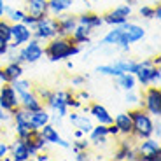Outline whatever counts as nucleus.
Instances as JSON below:
<instances>
[{"label":"nucleus","instance_id":"1","mask_svg":"<svg viewBox=\"0 0 161 161\" xmlns=\"http://www.w3.org/2000/svg\"><path fill=\"white\" fill-rule=\"evenodd\" d=\"M80 53V46H77L70 37L56 35L54 39L47 40L44 46V56L51 61H65L74 58Z\"/></svg>","mask_w":161,"mask_h":161},{"label":"nucleus","instance_id":"2","mask_svg":"<svg viewBox=\"0 0 161 161\" xmlns=\"http://www.w3.org/2000/svg\"><path fill=\"white\" fill-rule=\"evenodd\" d=\"M130 116H131V123H133V137L137 140H142V138L153 137L154 131V121L153 116L149 112H145L142 107H135V109L128 110Z\"/></svg>","mask_w":161,"mask_h":161},{"label":"nucleus","instance_id":"3","mask_svg":"<svg viewBox=\"0 0 161 161\" xmlns=\"http://www.w3.org/2000/svg\"><path fill=\"white\" fill-rule=\"evenodd\" d=\"M119 30H121V35H119V42H117L116 47H119L123 53H130V46L145 37V30L142 26H138L137 23L126 21V23L119 25Z\"/></svg>","mask_w":161,"mask_h":161},{"label":"nucleus","instance_id":"4","mask_svg":"<svg viewBox=\"0 0 161 161\" xmlns=\"http://www.w3.org/2000/svg\"><path fill=\"white\" fill-rule=\"evenodd\" d=\"M135 79H137V84H140L142 88L159 86L161 84V69L154 67L153 60H142L140 65H138V70L135 72Z\"/></svg>","mask_w":161,"mask_h":161},{"label":"nucleus","instance_id":"5","mask_svg":"<svg viewBox=\"0 0 161 161\" xmlns=\"http://www.w3.org/2000/svg\"><path fill=\"white\" fill-rule=\"evenodd\" d=\"M56 35H58V19L54 16L46 14L44 18H40L32 26V37L40 40V42H47V40L54 39Z\"/></svg>","mask_w":161,"mask_h":161},{"label":"nucleus","instance_id":"6","mask_svg":"<svg viewBox=\"0 0 161 161\" xmlns=\"http://www.w3.org/2000/svg\"><path fill=\"white\" fill-rule=\"evenodd\" d=\"M138 107L149 112L153 117H159L161 116V89L159 86H147L144 88V93L140 97Z\"/></svg>","mask_w":161,"mask_h":161},{"label":"nucleus","instance_id":"7","mask_svg":"<svg viewBox=\"0 0 161 161\" xmlns=\"http://www.w3.org/2000/svg\"><path fill=\"white\" fill-rule=\"evenodd\" d=\"M16 58L14 60L19 61V63H37V61L40 60V58L44 56V46H42V42L37 39H30L26 44H23L21 47L16 49Z\"/></svg>","mask_w":161,"mask_h":161},{"label":"nucleus","instance_id":"8","mask_svg":"<svg viewBox=\"0 0 161 161\" xmlns=\"http://www.w3.org/2000/svg\"><path fill=\"white\" fill-rule=\"evenodd\" d=\"M11 121H12V128L16 131V137L19 138H26L32 131V125H30V110L23 109V107H18L11 112Z\"/></svg>","mask_w":161,"mask_h":161},{"label":"nucleus","instance_id":"9","mask_svg":"<svg viewBox=\"0 0 161 161\" xmlns=\"http://www.w3.org/2000/svg\"><path fill=\"white\" fill-rule=\"evenodd\" d=\"M135 142L137 138L133 135L121 138V142L117 144V149L114 151V159L116 161H135L138 159V154L135 151Z\"/></svg>","mask_w":161,"mask_h":161},{"label":"nucleus","instance_id":"10","mask_svg":"<svg viewBox=\"0 0 161 161\" xmlns=\"http://www.w3.org/2000/svg\"><path fill=\"white\" fill-rule=\"evenodd\" d=\"M32 39V28L26 26L25 23H12L11 26V42H9V49H14L16 51L18 47H21L23 44H26L28 40Z\"/></svg>","mask_w":161,"mask_h":161},{"label":"nucleus","instance_id":"11","mask_svg":"<svg viewBox=\"0 0 161 161\" xmlns=\"http://www.w3.org/2000/svg\"><path fill=\"white\" fill-rule=\"evenodd\" d=\"M131 16V7L126 4L123 5H117V7L107 11L105 14H102L103 18V25H110V26H119V25L126 23Z\"/></svg>","mask_w":161,"mask_h":161},{"label":"nucleus","instance_id":"12","mask_svg":"<svg viewBox=\"0 0 161 161\" xmlns=\"http://www.w3.org/2000/svg\"><path fill=\"white\" fill-rule=\"evenodd\" d=\"M0 107L4 110H7L9 114L14 109L19 107V98H18L16 89L12 88L11 82H4L0 84Z\"/></svg>","mask_w":161,"mask_h":161},{"label":"nucleus","instance_id":"13","mask_svg":"<svg viewBox=\"0 0 161 161\" xmlns=\"http://www.w3.org/2000/svg\"><path fill=\"white\" fill-rule=\"evenodd\" d=\"M44 107H47L51 112L58 114V116L65 117L67 114H69V107H67V103H65V89H58V91H53L51 97L46 100Z\"/></svg>","mask_w":161,"mask_h":161},{"label":"nucleus","instance_id":"14","mask_svg":"<svg viewBox=\"0 0 161 161\" xmlns=\"http://www.w3.org/2000/svg\"><path fill=\"white\" fill-rule=\"evenodd\" d=\"M39 131H40V135L44 137V140L47 142V144H54V145L63 147V149H70V142L65 140L60 133H58V130H56V126H54V125L47 123V125H44Z\"/></svg>","mask_w":161,"mask_h":161},{"label":"nucleus","instance_id":"15","mask_svg":"<svg viewBox=\"0 0 161 161\" xmlns=\"http://www.w3.org/2000/svg\"><path fill=\"white\" fill-rule=\"evenodd\" d=\"M69 121L74 125V128H77V130H80V131L84 133V135H88L89 131H91V128H93V119H91V116H88L86 112H77V110H69Z\"/></svg>","mask_w":161,"mask_h":161},{"label":"nucleus","instance_id":"16","mask_svg":"<svg viewBox=\"0 0 161 161\" xmlns=\"http://www.w3.org/2000/svg\"><path fill=\"white\" fill-rule=\"evenodd\" d=\"M18 98H19V105L23 107V109L30 110V112H35V110L42 109L44 107V103L39 100V97L35 95V91L32 89H28V91H21L18 93Z\"/></svg>","mask_w":161,"mask_h":161},{"label":"nucleus","instance_id":"17","mask_svg":"<svg viewBox=\"0 0 161 161\" xmlns=\"http://www.w3.org/2000/svg\"><path fill=\"white\" fill-rule=\"evenodd\" d=\"M88 114L91 116L93 121H97L100 125H110L114 121L112 114L105 109L102 103H97V102H93L91 105H88Z\"/></svg>","mask_w":161,"mask_h":161},{"label":"nucleus","instance_id":"18","mask_svg":"<svg viewBox=\"0 0 161 161\" xmlns=\"http://www.w3.org/2000/svg\"><path fill=\"white\" fill-rule=\"evenodd\" d=\"M56 19H58V35L70 37V33H72L74 28L77 26V16L75 14L63 12V14L56 16Z\"/></svg>","mask_w":161,"mask_h":161},{"label":"nucleus","instance_id":"19","mask_svg":"<svg viewBox=\"0 0 161 161\" xmlns=\"http://www.w3.org/2000/svg\"><path fill=\"white\" fill-rule=\"evenodd\" d=\"M9 154H11L12 161H28L32 158L26 145H25V140L19 137H16L12 140V144H9Z\"/></svg>","mask_w":161,"mask_h":161},{"label":"nucleus","instance_id":"20","mask_svg":"<svg viewBox=\"0 0 161 161\" xmlns=\"http://www.w3.org/2000/svg\"><path fill=\"white\" fill-rule=\"evenodd\" d=\"M135 151H137L138 156H144V154H159L161 153V145L158 138L147 137L138 140V144L135 145Z\"/></svg>","mask_w":161,"mask_h":161},{"label":"nucleus","instance_id":"21","mask_svg":"<svg viewBox=\"0 0 161 161\" xmlns=\"http://www.w3.org/2000/svg\"><path fill=\"white\" fill-rule=\"evenodd\" d=\"M77 23L79 25H84V26H88L89 30H95L97 28H102L103 26V18H102V14H98V12H82V14H77Z\"/></svg>","mask_w":161,"mask_h":161},{"label":"nucleus","instance_id":"22","mask_svg":"<svg viewBox=\"0 0 161 161\" xmlns=\"http://www.w3.org/2000/svg\"><path fill=\"white\" fill-rule=\"evenodd\" d=\"M88 140L91 142L93 145H97V147H100V145H107V140H109V133H107V125H100V123H97V125H93L91 131L88 133Z\"/></svg>","mask_w":161,"mask_h":161},{"label":"nucleus","instance_id":"23","mask_svg":"<svg viewBox=\"0 0 161 161\" xmlns=\"http://www.w3.org/2000/svg\"><path fill=\"white\" fill-rule=\"evenodd\" d=\"M25 12L35 18H44L47 14V0H25Z\"/></svg>","mask_w":161,"mask_h":161},{"label":"nucleus","instance_id":"24","mask_svg":"<svg viewBox=\"0 0 161 161\" xmlns=\"http://www.w3.org/2000/svg\"><path fill=\"white\" fill-rule=\"evenodd\" d=\"M112 123L117 126L119 135H123V137H128V135L133 133V123H131L130 112H121V114H117V116H114Z\"/></svg>","mask_w":161,"mask_h":161},{"label":"nucleus","instance_id":"25","mask_svg":"<svg viewBox=\"0 0 161 161\" xmlns=\"http://www.w3.org/2000/svg\"><path fill=\"white\" fill-rule=\"evenodd\" d=\"M74 7V0H47V14L49 16H60L63 12H69Z\"/></svg>","mask_w":161,"mask_h":161},{"label":"nucleus","instance_id":"26","mask_svg":"<svg viewBox=\"0 0 161 161\" xmlns=\"http://www.w3.org/2000/svg\"><path fill=\"white\" fill-rule=\"evenodd\" d=\"M91 33H93V30H89L84 25L77 23L74 32L70 33V39H72L77 46H88V44H91Z\"/></svg>","mask_w":161,"mask_h":161},{"label":"nucleus","instance_id":"27","mask_svg":"<svg viewBox=\"0 0 161 161\" xmlns=\"http://www.w3.org/2000/svg\"><path fill=\"white\" fill-rule=\"evenodd\" d=\"M2 72H4V75H5V82H12V80L23 77V74H25L23 63L12 60V61H9L5 67H2Z\"/></svg>","mask_w":161,"mask_h":161},{"label":"nucleus","instance_id":"28","mask_svg":"<svg viewBox=\"0 0 161 161\" xmlns=\"http://www.w3.org/2000/svg\"><path fill=\"white\" fill-rule=\"evenodd\" d=\"M116 86L123 91H133V89H137V79H135V74H130V72H123L119 75L112 77Z\"/></svg>","mask_w":161,"mask_h":161},{"label":"nucleus","instance_id":"29","mask_svg":"<svg viewBox=\"0 0 161 161\" xmlns=\"http://www.w3.org/2000/svg\"><path fill=\"white\" fill-rule=\"evenodd\" d=\"M49 117H51V114L47 112L46 107H42V109L35 110V112H30V125H32L33 130H40L44 125L49 123Z\"/></svg>","mask_w":161,"mask_h":161},{"label":"nucleus","instance_id":"30","mask_svg":"<svg viewBox=\"0 0 161 161\" xmlns=\"http://www.w3.org/2000/svg\"><path fill=\"white\" fill-rule=\"evenodd\" d=\"M114 63L117 65V69H119L121 72H130V74H135V72L138 70V65H140V61L131 60V58H119V60H116Z\"/></svg>","mask_w":161,"mask_h":161},{"label":"nucleus","instance_id":"31","mask_svg":"<svg viewBox=\"0 0 161 161\" xmlns=\"http://www.w3.org/2000/svg\"><path fill=\"white\" fill-rule=\"evenodd\" d=\"M26 14L25 12V9H14V7H9V5H5V14L4 18L5 19H9L11 23H19V21H23V16Z\"/></svg>","mask_w":161,"mask_h":161},{"label":"nucleus","instance_id":"32","mask_svg":"<svg viewBox=\"0 0 161 161\" xmlns=\"http://www.w3.org/2000/svg\"><path fill=\"white\" fill-rule=\"evenodd\" d=\"M97 72L102 74V75H109V77H116L119 75V74H123L119 69H117V65L114 63H107V65H98L97 67Z\"/></svg>","mask_w":161,"mask_h":161},{"label":"nucleus","instance_id":"33","mask_svg":"<svg viewBox=\"0 0 161 161\" xmlns=\"http://www.w3.org/2000/svg\"><path fill=\"white\" fill-rule=\"evenodd\" d=\"M65 103H67V107H69L70 110H79L80 107H82V103L74 97L72 89H65Z\"/></svg>","mask_w":161,"mask_h":161},{"label":"nucleus","instance_id":"34","mask_svg":"<svg viewBox=\"0 0 161 161\" xmlns=\"http://www.w3.org/2000/svg\"><path fill=\"white\" fill-rule=\"evenodd\" d=\"M11 26L12 23L5 18H0V39H4L5 42H11Z\"/></svg>","mask_w":161,"mask_h":161},{"label":"nucleus","instance_id":"35","mask_svg":"<svg viewBox=\"0 0 161 161\" xmlns=\"http://www.w3.org/2000/svg\"><path fill=\"white\" fill-rule=\"evenodd\" d=\"M89 145H91V142L88 140L86 137H80V138H75V140L70 144V147H72L74 153H77V151H86L89 149Z\"/></svg>","mask_w":161,"mask_h":161},{"label":"nucleus","instance_id":"36","mask_svg":"<svg viewBox=\"0 0 161 161\" xmlns=\"http://www.w3.org/2000/svg\"><path fill=\"white\" fill-rule=\"evenodd\" d=\"M33 91H35V95L39 97V100L42 102V103H46V100L51 97L53 89L46 88V86H33Z\"/></svg>","mask_w":161,"mask_h":161},{"label":"nucleus","instance_id":"37","mask_svg":"<svg viewBox=\"0 0 161 161\" xmlns=\"http://www.w3.org/2000/svg\"><path fill=\"white\" fill-rule=\"evenodd\" d=\"M138 16L144 19H154V5H142L138 9Z\"/></svg>","mask_w":161,"mask_h":161},{"label":"nucleus","instance_id":"38","mask_svg":"<svg viewBox=\"0 0 161 161\" xmlns=\"http://www.w3.org/2000/svg\"><path fill=\"white\" fill-rule=\"evenodd\" d=\"M74 97H75L82 105H84V103H89V102H91V95H89V93L86 91V89H79V91H74Z\"/></svg>","mask_w":161,"mask_h":161},{"label":"nucleus","instance_id":"39","mask_svg":"<svg viewBox=\"0 0 161 161\" xmlns=\"http://www.w3.org/2000/svg\"><path fill=\"white\" fill-rule=\"evenodd\" d=\"M126 95H125V100H126V103H133V105H137L138 107V102H140V95L138 93H135V89L133 91H125Z\"/></svg>","mask_w":161,"mask_h":161},{"label":"nucleus","instance_id":"40","mask_svg":"<svg viewBox=\"0 0 161 161\" xmlns=\"http://www.w3.org/2000/svg\"><path fill=\"white\" fill-rule=\"evenodd\" d=\"M86 80H88V75H79V74H75V75H72V79H70V84L80 88V86L86 84Z\"/></svg>","mask_w":161,"mask_h":161},{"label":"nucleus","instance_id":"41","mask_svg":"<svg viewBox=\"0 0 161 161\" xmlns=\"http://www.w3.org/2000/svg\"><path fill=\"white\" fill-rule=\"evenodd\" d=\"M88 159H91V153H89V149L77 151L75 153V161H88Z\"/></svg>","mask_w":161,"mask_h":161},{"label":"nucleus","instance_id":"42","mask_svg":"<svg viewBox=\"0 0 161 161\" xmlns=\"http://www.w3.org/2000/svg\"><path fill=\"white\" fill-rule=\"evenodd\" d=\"M37 21H39V18L32 16V14H25V16H23V21H21V23H25L26 26H30V28H32V26L37 23Z\"/></svg>","mask_w":161,"mask_h":161},{"label":"nucleus","instance_id":"43","mask_svg":"<svg viewBox=\"0 0 161 161\" xmlns=\"http://www.w3.org/2000/svg\"><path fill=\"white\" fill-rule=\"evenodd\" d=\"M140 161H159L161 159V153L159 154H144V156H138Z\"/></svg>","mask_w":161,"mask_h":161},{"label":"nucleus","instance_id":"44","mask_svg":"<svg viewBox=\"0 0 161 161\" xmlns=\"http://www.w3.org/2000/svg\"><path fill=\"white\" fill-rule=\"evenodd\" d=\"M7 154H9V144L4 140H0V159H4Z\"/></svg>","mask_w":161,"mask_h":161},{"label":"nucleus","instance_id":"45","mask_svg":"<svg viewBox=\"0 0 161 161\" xmlns=\"http://www.w3.org/2000/svg\"><path fill=\"white\" fill-rule=\"evenodd\" d=\"M107 133H109V137H119V130H117V126L114 123L107 125Z\"/></svg>","mask_w":161,"mask_h":161},{"label":"nucleus","instance_id":"46","mask_svg":"<svg viewBox=\"0 0 161 161\" xmlns=\"http://www.w3.org/2000/svg\"><path fill=\"white\" fill-rule=\"evenodd\" d=\"M11 121V114L7 112V110H4L2 107H0V125H4V123H9Z\"/></svg>","mask_w":161,"mask_h":161},{"label":"nucleus","instance_id":"47","mask_svg":"<svg viewBox=\"0 0 161 161\" xmlns=\"http://www.w3.org/2000/svg\"><path fill=\"white\" fill-rule=\"evenodd\" d=\"M9 51V42H5L4 39H0V56H5Z\"/></svg>","mask_w":161,"mask_h":161},{"label":"nucleus","instance_id":"48","mask_svg":"<svg viewBox=\"0 0 161 161\" xmlns=\"http://www.w3.org/2000/svg\"><path fill=\"white\" fill-rule=\"evenodd\" d=\"M154 19H158V21L161 19V5H159V2H156V5H154Z\"/></svg>","mask_w":161,"mask_h":161},{"label":"nucleus","instance_id":"49","mask_svg":"<svg viewBox=\"0 0 161 161\" xmlns=\"http://www.w3.org/2000/svg\"><path fill=\"white\" fill-rule=\"evenodd\" d=\"M5 14V0H0V18H4Z\"/></svg>","mask_w":161,"mask_h":161},{"label":"nucleus","instance_id":"50","mask_svg":"<svg viewBox=\"0 0 161 161\" xmlns=\"http://www.w3.org/2000/svg\"><path fill=\"white\" fill-rule=\"evenodd\" d=\"M80 137H86V135H84V133H82V131H80V130H74V138H80Z\"/></svg>","mask_w":161,"mask_h":161},{"label":"nucleus","instance_id":"51","mask_svg":"<svg viewBox=\"0 0 161 161\" xmlns=\"http://www.w3.org/2000/svg\"><path fill=\"white\" fill-rule=\"evenodd\" d=\"M151 60H153V65H154V67H159V65H161V58H159V56H154V58H151Z\"/></svg>","mask_w":161,"mask_h":161},{"label":"nucleus","instance_id":"52","mask_svg":"<svg viewBox=\"0 0 161 161\" xmlns=\"http://www.w3.org/2000/svg\"><path fill=\"white\" fill-rule=\"evenodd\" d=\"M137 4H138V0H126V5H130V7H133Z\"/></svg>","mask_w":161,"mask_h":161},{"label":"nucleus","instance_id":"53","mask_svg":"<svg viewBox=\"0 0 161 161\" xmlns=\"http://www.w3.org/2000/svg\"><path fill=\"white\" fill-rule=\"evenodd\" d=\"M67 69H69V70L74 69V63H72V61H69V60H67Z\"/></svg>","mask_w":161,"mask_h":161},{"label":"nucleus","instance_id":"54","mask_svg":"<svg viewBox=\"0 0 161 161\" xmlns=\"http://www.w3.org/2000/svg\"><path fill=\"white\" fill-rule=\"evenodd\" d=\"M0 69H2V61H0Z\"/></svg>","mask_w":161,"mask_h":161},{"label":"nucleus","instance_id":"55","mask_svg":"<svg viewBox=\"0 0 161 161\" xmlns=\"http://www.w3.org/2000/svg\"><path fill=\"white\" fill-rule=\"evenodd\" d=\"M91 2H98V0H91Z\"/></svg>","mask_w":161,"mask_h":161},{"label":"nucleus","instance_id":"56","mask_svg":"<svg viewBox=\"0 0 161 161\" xmlns=\"http://www.w3.org/2000/svg\"><path fill=\"white\" fill-rule=\"evenodd\" d=\"M84 2H86V0H84Z\"/></svg>","mask_w":161,"mask_h":161}]
</instances>
